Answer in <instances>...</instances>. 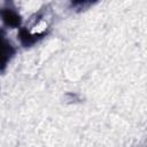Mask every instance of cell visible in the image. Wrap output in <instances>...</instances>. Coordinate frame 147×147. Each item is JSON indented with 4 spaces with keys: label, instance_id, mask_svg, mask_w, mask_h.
I'll list each match as a JSON object with an SVG mask.
<instances>
[{
    "label": "cell",
    "instance_id": "3",
    "mask_svg": "<svg viewBox=\"0 0 147 147\" xmlns=\"http://www.w3.org/2000/svg\"><path fill=\"white\" fill-rule=\"evenodd\" d=\"M48 32H49L48 30H44L41 32H32L26 26H21L18 29L17 38H18V40H20L22 46L31 47L34 44H37L38 41H40L42 38H45L48 34Z\"/></svg>",
    "mask_w": 147,
    "mask_h": 147
},
{
    "label": "cell",
    "instance_id": "2",
    "mask_svg": "<svg viewBox=\"0 0 147 147\" xmlns=\"http://www.w3.org/2000/svg\"><path fill=\"white\" fill-rule=\"evenodd\" d=\"M0 17L7 28L20 29L22 26V16L11 2H6L3 7H0Z\"/></svg>",
    "mask_w": 147,
    "mask_h": 147
},
{
    "label": "cell",
    "instance_id": "1",
    "mask_svg": "<svg viewBox=\"0 0 147 147\" xmlns=\"http://www.w3.org/2000/svg\"><path fill=\"white\" fill-rule=\"evenodd\" d=\"M16 54L14 44L8 39L6 30L0 28V72L3 71Z\"/></svg>",
    "mask_w": 147,
    "mask_h": 147
},
{
    "label": "cell",
    "instance_id": "4",
    "mask_svg": "<svg viewBox=\"0 0 147 147\" xmlns=\"http://www.w3.org/2000/svg\"><path fill=\"white\" fill-rule=\"evenodd\" d=\"M95 2H92V1H71L70 6L76 10V11H82V10H85L87 9L90 6H93Z\"/></svg>",
    "mask_w": 147,
    "mask_h": 147
}]
</instances>
